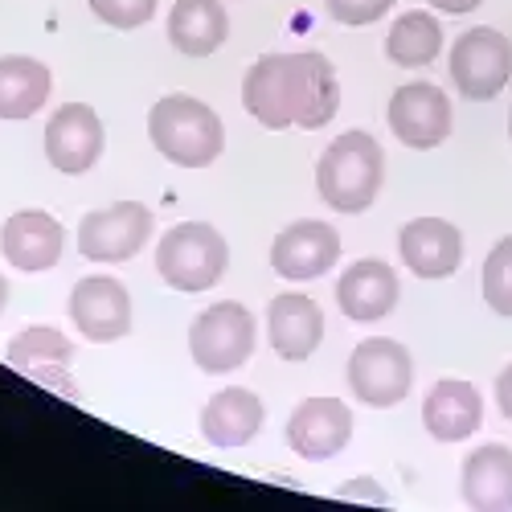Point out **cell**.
<instances>
[{
	"label": "cell",
	"instance_id": "obj_14",
	"mask_svg": "<svg viewBox=\"0 0 512 512\" xmlns=\"http://www.w3.org/2000/svg\"><path fill=\"white\" fill-rule=\"evenodd\" d=\"M62 246H66V230L46 209H21L0 226V250H5L9 267L25 275H41L58 267Z\"/></svg>",
	"mask_w": 512,
	"mask_h": 512
},
{
	"label": "cell",
	"instance_id": "obj_31",
	"mask_svg": "<svg viewBox=\"0 0 512 512\" xmlns=\"http://www.w3.org/2000/svg\"><path fill=\"white\" fill-rule=\"evenodd\" d=\"M5 304H9V279L0 275V312H5Z\"/></svg>",
	"mask_w": 512,
	"mask_h": 512
},
{
	"label": "cell",
	"instance_id": "obj_15",
	"mask_svg": "<svg viewBox=\"0 0 512 512\" xmlns=\"http://www.w3.org/2000/svg\"><path fill=\"white\" fill-rule=\"evenodd\" d=\"M9 365L29 373L41 386L58 390L62 398H78L74 381L66 377L70 361H74V345L58 332V328H46V324H33V328H21L13 340H9Z\"/></svg>",
	"mask_w": 512,
	"mask_h": 512
},
{
	"label": "cell",
	"instance_id": "obj_29",
	"mask_svg": "<svg viewBox=\"0 0 512 512\" xmlns=\"http://www.w3.org/2000/svg\"><path fill=\"white\" fill-rule=\"evenodd\" d=\"M496 406L512 422V365H504V373L496 377Z\"/></svg>",
	"mask_w": 512,
	"mask_h": 512
},
{
	"label": "cell",
	"instance_id": "obj_27",
	"mask_svg": "<svg viewBox=\"0 0 512 512\" xmlns=\"http://www.w3.org/2000/svg\"><path fill=\"white\" fill-rule=\"evenodd\" d=\"M340 25H373L381 13L394 9V0H324Z\"/></svg>",
	"mask_w": 512,
	"mask_h": 512
},
{
	"label": "cell",
	"instance_id": "obj_4",
	"mask_svg": "<svg viewBox=\"0 0 512 512\" xmlns=\"http://www.w3.org/2000/svg\"><path fill=\"white\" fill-rule=\"evenodd\" d=\"M230 267V246L209 222H181L156 242V271L173 291H209Z\"/></svg>",
	"mask_w": 512,
	"mask_h": 512
},
{
	"label": "cell",
	"instance_id": "obj_16",
	"mask_svg": "<svg viewBox=\"0 0 512 512\" xmlns=\"http://www.w3.org/2000/svg\"><path fill=\"white\" fill-rule=\"evenodd\" d=\"M402 263L418 279H447L463 263V234L443 218H414L398 234Z\"/></svg>",
	"mask_w": 512,
	"mask_h": 512
},
{
	"label": "cell",
	"instance_id": "obj_8",
	"mask_svg": "<svg viewBox=\"0 0 512 512\" xmlns=\"http://www.w3.org/2000/svg\"><path fill=\"white\" fill-rule=\"evenodd\" d=\"M451 78L463 99H496L512 78V41L500 29H467L451 46Z\"/></svg>",
	"mask_w": 512,
	"mask_h": 512
},
{
	"label": "cell",
	"instance_id": "obj_11",
	"mask_svg": "<svg viewBox=\"0 0 512 512\" xmlns=\"http://www.w3.org/2000/svg\"><path fill=\"white\" fill-rule=\"evenodd\" d=\"M353 439V410L340 398H308L287 418V447L300 459H332Z\"/></svg>",
	"mask_w": 512,
	"mask_h": 512
},
{
	"label": "cell",
	"instance_id": "obj_19",
	"mask_svg": "<svg viewBox=\"0 0 512 512\" xmlns=\"http://www.w3.org/2000/svg\"><path fill=\"white\" fill-rule=\"evenodd\" d=\"M398 295H402L398 275H394V267H386L381 259L353 263L345 275H340V283H336L340 312H345L349 320H357V324H373L381 316H390L394 304H398Z\"/></svg>",
	"mask_w": 512,
	"mask_h": 512
},
{
	"label": "cell",
	"instance_id": "obj_26",
	"mask_svg": "<svg viewBox=\"0 0 512 512\" xmlns=\"http://www.w3.org/2000/svg\"><path fill=\"white\" fill-rule=\"evenodd\" d=\"M160 0H91V13L111 29H140L152 21Z\"/></svg>",
	"mask_w": 512,
	"mask_h": 512
},
{
	"label": "cell",
	"instance_id": "obj_18",
	"mask_svg": "<svg viewBox=\"0 0 512 512\" xmlns=\"http://www.w3.org/2000/svg\"><path fill=\"white\" fill-rule=\"evenodd\" d=\"M267 332H271V349L283 361H308L324 340V312L312 295L287 291L267 308Z\"/></svg>",
	"mask_w": 512,
	"mask_h": 512
},
{
	"label": "cell",
	"instance_id": "obj_5",
	"mask_svg": "<svg viewBox=\"0 0 512 512\" xmlns=\"http://www.w3.org/2000/svg\"><path fill=\"white\" fill-rule=\"evenodd\" d=\"M345 377H349V390L361 406L390 410L414 386V357H410V349L402 345V340L369 336L353 349Z\"/></svg>",
	"mask_w": 512,
	"mask_h": 512
},
{
	"label": "cell",
	"instance_id": "obj_23",
	"mask_svg": "<svg viewBox=\"0 0 512 512\" xmlns=\"http://www.w3.org/2000/svg\"><path fill=\"white\" fill-rule=\"evenodd\" d=\"M54 74L46 62L9 54L0 58V119H29L46 107Z\"/></svg>",
	"mask_w": 512,
	"mask_h": 512
},
{
	"label": "cell",
	"instance_id": "obj_28",
	"mask_svg": "<svg viewBox=\"0 0 512 512\" xmlns=\"http://www.w3.org/2000/svg\"><path fill=\"white\" fill-rule=\"evenodd\" d=\"M336 492H340V496H349V500H357V496H361V500H369V504H386V492H381L377 484H369V480H353V484H340Z\"/></svg>",
	"mask_w": 512,
	"mask_h": 512
},
{
	"label": "cell",
	"instance_id": "obj_6",
	"mask_svg": "<svg viewBox=\"0 0 512 512\" xmlns=\"http://www.w3.org/2000/svg\"><path fill=\"white\" fill-rule=\"evenodd\" d=\"M189 353L201 373H234L254 353V316L238 300L205 308L189 324Z\"/></svg>",
	"mask_w": 512,
	"mask_h": 512
},
{
	"label": "cell",
	"instance_id": "obj_7",
	"mask_svg": "<svg viewBox=\"0 0 512 512\" xmlns=\"http://www.w3.org/2000/svg\"><path fill=\"white\" fill-rule=\"evenodd\" d=\"M152 238V209L144 201H119L107 209H91L78 222V250L91 263H127Z\"/></svg>",
	"mask_w": 512,
	"mask_h": 512
},
{
	"label": "cell",
	"instance_id": "obj_3",
	"mask_svg": "<svg viewBox=\"0 0 512 512\" xmlns=\"http://www.w3.org/2000/svg\"><path fill=\"white\" fill-rule=\"evenodd\" d=\"M381 181H386V156L369 132L336 136L316 164V189L340 213L369 209L381 193Z\"/></svg>",
	"mask_w": 512,
	"mask_h": 512
},
{
	"label": "cell",
	"instance_id": "obj_9",
	"mask_svg": "<svg viewBox=\"0 0 512 512\" xmlns=\"http://www.w3.org/2000/svg\"><path fill=\"white\" fill-rule=\"evenodd\" d=\"M70 320L95 345H111L132 332V295L111 275H87L70 291Z\"/></svg>",
	"mask_w": 512,
	"mask_h": 512
},
{
	"label": "cell",
	"instance_id": "obj_22",
	"mask_svg": "<svg viewBox=\"0 0 512 512\" xmlns=\"http://www.w3.org/2000/svg\"><path fill=\"white\" fill-rule=\"evenodd\" d=\"M459 492L472 508H512V447L480 443L463 459Z\"/></svg>",
	"mask_w": 512,
	"mask_h": 512
},
{
	"label": "cell",
	"instance_id": "obj_17",
	"mask_svg": "<svg viewBox=\"0 0 512 512\" xmlns=\"http://www.w3.org/2000/svg\"><path fill=\"white\" fill-rule=\"evenodd\" d=\"M480 422H484V398L472 381L443 377V381H435L422 402V426H426V435L439 443L472 439L480 431Z\"/></svg>",
	"mask_w": 512,
	"mask_h": 512
},
{
	"label": "cell",
	"instance_id": "obj_21",
	"mask_svg": "<svg viewBox=\"0 0 512 512\" xmlns=\"http://www.w3.org/2000/svg\"><path fill=\"white\" fill-rule=\"evenodd\" d=\"M230 37V17L222 9V0H177L168 13V41L185 58H209L213 50H222Z\"/></svg>",
	"mask_w": 512,
	"mask_h": 512
},
{
	"label": "cell",
	"instance_id": "obj_13",
	"mask_svg": "<svg viewBox=\"0 0 512 512\" xmlns=\"http://www.w3.org/2000/svg\"><path fill=\"white\" fill-rule=\"evenodd\" d=\"M340 263V234L328 222H291L271 242V267L283 279H320Z\"/></svg>",
	"mask_w": 512,
	"mask_h": 512
},
{
	"label": "cell",
	"instance_id": "obj_1",
	"mask_svg": "<svg viewBox=\"0 0 512 512\" xmlns=\"http://www.w3.org/2000/svg\"><path fill=\"white\" fill-rule=\"evenodd\" d=\"M242 107L271 132L283 127H316L332 123L340 107V82L324 54L295 50V54H267L242 78Z\"/></svg>",
	"mask_w": 512,
	"mask_h": 512
},
{
	"label": "cell",
	"instance_id": "obj_32",
	"mask_svg": "<svg viewBox=\"0 0 512 512\" xmlns=\"http://www.w3.org/2000/svg\"><path fill=\"white\" fill-rule=\"evenodd\" d=\"M508 136H512V119H508Z\"/></svg>",
	"mask_w": 512,
	"mask_h": 512
},
{
	"label": "cell",
	"instance_id": "obj_20",
	"mask_svg": "<svg viewBox=\"0 0 512 512\" xmlns=\"http://www.w3.org/2000/svg\"><path fill=\"white\" fill-rule=\"evenodd\" d=\"M263 398L254 390H242V386H230V390H218L205 410H201V439L209 447H246L254 435L263 431Z\"/></svg>",
	"mask_w": 512,
	"mask_h": 512
},
{
	"label": "cell",
	"instance_id": "obj_2",
	"mask_svg": "<svg viewBox=\"0 0 512 512\" xmlns=\"http://www.w3.org/2000/svg\"><path fill=\"white\" fill-rule=\"evenodd\" d=\"M148 136L164 160L181 168H205L226 148V127L218 111L193 95H164L148 115Z\"/></svg>",
	"mask_w": 512,
	"mask_h": 512
},
{
	"label": "cell",
	"instance_id": "obj_25",
	"mask_svg": "<svg viewBox=\"0 0 512 512\" xmlns=\"http://www.w3.org/2000/svg\"><path fill=\"white\" fill-rule=\"evenodd\" d=\"M484 304L512 320V234L500 238L484 259Z\"/></svg>",
	"mask_w": 512,
	"mask_h": 512
},
{
	"label": "cell",
	"instance_id": "obj_30",
	"mask_svg": "<svg viewBox=\"0 0 512 512\" xmlns=\"http://www.w3.org/2000/svg\"><path fill=\"white\" fill-rule=\"evenodd\" d=\"M431 5H435L439 13H447V17H463V13H476L484 0H431Z\"/></svg>",
	"mask_w": 512,
	"mask_h": 512
},
{
	"label": "cell",
	"instance_id": "obj_24",
	"mask_svg": "<svg viewBox=\"0 0 512 512\" xmlns=\"http://www.w3.org/2000/svg\"><path fill=\"white\" fill-rule=\"evenodd\" d=\"M443 50V25L431 13H402L386 33V54L394 66H431Z\"/></svg>",
	"mask_w": 512,
	"mask_h": 512
},
{
	"label": "cell",
	"instance_id": "obj_12",
	"mask_svg": "<svg viewBox=\"0 0 512 512\" xmlns=\"http://www.w3.org/2000/svg\"><path fill=\"white\" fill-rule=\"evenodd\" d=\"M46 156L58 173L78 177L103 156V119L87 103H66L46 123Z\"/></svg>",
	"mask_w": 512,
	"mask_h": 512
},
{
	"label": "cell",
	"instance_id": "obj_10",
	"mask_svg": "<svg viewBox=\"0 0 512 512\" xmlns=\"http://www.w3.org/2000/svg\"><path fill=\"white\" fill-rule=\"evenodd\" d=\"M390 132L406 148H439L451 136V103L435 82H406L390 99Z\"/></svg>",
	"mask_w": 512,
	"mask_h": 512
}]
</instances>
